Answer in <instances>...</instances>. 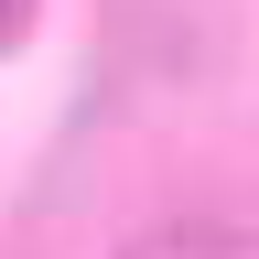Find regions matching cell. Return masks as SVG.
Segmentation results:
<instances>
[{
    "mask_svg": "<svg viewBox=\"0 0 259 259\" xmlns=\"http://www.w3.org/2000/svg\"><path fill=\"white\" fill-rule=\"evenodd\" d=\"M130 259H259L248 227H173V238H141Z\"/></svg>",
    "mask_w": 259,
    "mask_h": 259,
    "instance_id": "obj_1",
    "label": "cell"
}]
</instances>
